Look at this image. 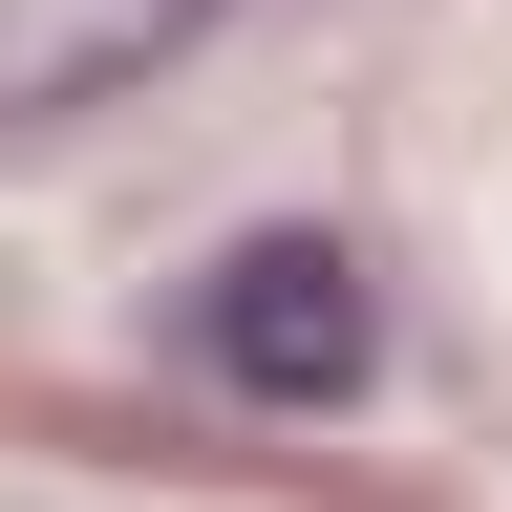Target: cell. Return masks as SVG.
Listing matches in <instances>:
<instances>
[{
    "instance_id": "1",
    "label": "cell",
    "mask_w": 512,
    "mask_h": 512,
    "mask_svg": "<svg viewBox=\"0 0 512 512\" xmlns=\"http://www.w3.org/2000/svg\"><path fill=\"white\" fill-rule=\"evenodd\" d=\"M171 342H192V384H235V406H363L384 299H363L342 235H235L214 278L171 299Z\"/></svg>"
},
{
    "instance_id": "2",
    "label": "cell",
    "mask_w": 512,
    "mask_h": 512,
    "mask_svg": "<svg viewBox=\"0 0 512 512\" xmlns=\"http://www.w3.org/2000/svg\"><path fill=\"white\" fill-rule=\"evenodd\" d=\"M192 22H214V0H0V128H43L86 86H150Z\"/></svg>"
}]
</instances>
